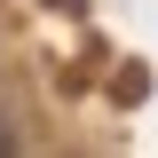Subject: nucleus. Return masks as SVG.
I'll return each mask as SVG.
<instances>
[{"instance_id": "obj_1", "label": "nucleus", "mask_w": 158, "mask_h": 158, "mask_svg": "<svg viewBox=\"0 0 158 158\" xmlns=\"http://www.w3.org/2000/svg\"><path fill=\"white\" fill-rule=\"evenodd\" d=\"M0 150H8V135H0Z\"/></svg>"}]
</instances>
